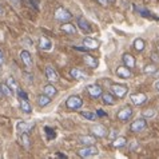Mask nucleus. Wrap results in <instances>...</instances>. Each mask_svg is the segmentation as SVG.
<instances>
[{"mask_svg":"<svg viewBox=\"0 0 159 159\" xmlns=\"http://www.w3.org/2000/svg\"><path fill=\"white\" fill-rule=\"evenodd\" d=\"M83 106V99L79 95H72L66 100V107L68 110H79Z\"/></svg>","mask_w":159,"mask_h":159,"instance_id":"1","label":"nucleus"},{"mask_svg":"<svg viewBox=\"0 0 159 159\" xmlns=\"http://www.w3.org/2000/svg\"><path fill=\"white\" fill-rule=\"evenodd\" d=\"M98 154H99V150L96 148L94 144L92 146H84V147L78 151V155L80 158H91V157L98 155Z\"/></svg>","mask_w":159,"mask_h":159,"instance_id":"2","label":"nucleus"},{"mask_svg":"<svg viewBox=\"0 0 159 159\" xmlns=\"http://www.w3.org/2000/svg\"><path fill=\"white\" fill-rule=\"evenodd\" d=\"M71 17H72L71 12H70L68 10H66V8H63V7L58 8L56 12H55V19L59 20V21H63V23H64V21L71 20Z\"/></svg>","mask_w":159,"mask_h":159,"instance_id":"3","label":"nucleus"},{"mask_svg":"<svg viewBox=\"0 0 159 159\" xmlns=\"http://www.w3.org/2000/svg\"><path fill=\"white\" fill-rule=\"evenodd\" d=\"M146 127H147V122H146V119L139 118V119H136V120H134L131 123L130 130L132 132H140V131H143Z\"/></svg>","mask_w":159,"mask_h":159,"instance_id":"4","label":"nucleus"},{"mask_svg":"<svg viewBox=\"0 0 159 159\" xmlns=\"http://www.w3.org/2000/svg\"><path fill=\"white\" fill-rule=\"evenodd\" d=\"M131 116H132V108L130 107V106L123 107L122 110H119V111L116 112V118L119 119V120H122V122H127Z\"/></svg>","mask_w":159,"mask_h":159,"instance_id":"5","label":"nucleus"},{"mask_svg":"<svg viewBox=\"0 0 159 159\" xmlns=\"http://www.w3.org/2000/svg\"><path fill=\"white\" fill-rule=\"evenodd\" d=\"M111 91L116 98H123L127 92H129V87L125 84H112L111 86Z\"/></svg>","mask_w":159,"mask_h":159,"instance_id":"6","label":"nucleus"},{"mask_svg":"<svg viewBox=\"0 0 159 159\" xmlns=\"http://www.w3.org/2000/svg\"><path fill=\"white\" fill-rule=\"evenodd\" d=\"M20 59H21L23 64H24L27 68H31V67H32L34 60H32V56H31V52H28L27 50L20 51Z\"/></svg>","mask_w":159,"mask_h":159,"instance_id":"7","label":"nucleus"},{"mask_svg":"<svg viewBox=\"0 0 159 159\" xmlns=\"http://www.w3.org/2000/svg\"><path fill=\"white\" fill-rule=\"evenodd\" d=\"M116 75L122 79H130L132 76V72H131V68H129L127 66H120V67L116 68Z\"/></svg>","mask_w":159,"mask_h":159,"instance_id":"8","label":"nucleus"},{"mask_svg":"<svg viewBox=\"0 0 159 159\" xmlns=\"http://www.w3.org/2000/svg\"><path fill=\"white\" fill-rule=\"evenodd\" d=\"M87 92L90 94L91 98H94V99H96V98H99V96L103 95V92H102V88L98 84H90V86L87 87Z\"/></svg>","mask_w":159,"mask_h":159,"instance_id":"9","label":"nucleus"},{"mask_svg":"<svg viewBox=\"0 0 159 159\" xmlns=\"http://www.w3.org/2000/svg\"><path fill=\"white\" fill-rule=\"evenodd\" d=\"M16 129L20 132H31L35 129V123L34 122H19L16 125Z\"/></svg>","mask_w":159,"mask_h":159,"instance_id":"10","label":"nucleus"},{"mask_svg":"<svg viewBox=\"0 0 159 159\" xmlns=\"http://www.w3.org/2000/svg\"><path fill=\"white\" fill-rule=\"evenodd\" d=\"M76 23H78V25H79V28H80L83 32H86V34H90V32H92V28H91V25L88 24V21L84 19L83 16H79L78 17V20H76Z\"/></svg>","mask_w":159,"mask_h":159,"instance_id":"11","label":"nucleus"},{"mask_svg":"<svg viewBox=\"0 0 159 159\" xmlns=\"http://www.w3.org/2000/svg\"><path fill=\"white\" fill-rule=\"evenodd\" d=\"M46 76H47V79H48V80H50L51 83H55V82L59 80L58 72H56L55 68H52L51 66H47V67H46Z\"/></svg>","mask_w":159,"mask_h":159,"instance_id":"12","label":"nucleus"},{"mask_svg":"<svg viewBox=\"0 0 159 159\" xmlns=\"http://www.w3.org/2000/svg\"><path fill=\"white\" fill-rule=\"evenodd\" d=\"M91 132H92V135L98 136V138H103V136L107 135V130L102 125H95L94 127H91Z\"/></svg>","mask_w":159,"mask_h":159,"instance_id":"13","label":"nucleus"},{"mask_svg":"<svg viewBox=\"0 0 159 159\" xmlns=\"http://www.w3.org/2000/svg\"><path fill=\"white\" fill-rule=\"evenodd\" d=\"M83 60H84V63L90 68H96V67H98V64H99L98 59H95V56H92L90 54H84V55H83Z\"/></svg>","mask_w":159,"mask_h":159,"instance_id":"14","label":"nucleus"},{"mask_svg":"<svg viewBox=\"0 0 159 159\" xmlns=\"http://www.w3.org/2000/svg\"><path fill=\"white\" fill-rule=\"evenodd\" d=\"M146 100H147V96H146L143 92H138V94H132V95H131V102H132V103H134L135 106L143 104Z\"/></svg>","mask_w":159,"mask_h":159,"instance_id":"15","label":"nucleus"},{"mask_svg":"<svg viewBox=\"0 0 159 159\" xmlns=\"http://www.w3.org/2000/svg\"><path fill=\"white\" fill-rule=\"evenodd\" d=\"M83 44H84V47L87 50H96L99 47V40H96L94 38H84Z\"/></svg>","mask_w":159,"mask_h":159,"instance_id":"16","label":"nucleus"},{"mask_svg":"<svg viewBox=\"0 0 159 159\" xmlns=\"http://www.w3.org/2000/svg\"><path fill=\"white\" fill-rule=\"evenodd\" d=\"M102 100H103V103L106 106H114L116 103V96L112 95V94H108V92H106V94L102 95Z\"/></svg>","mask_w":159,"mask_h":159,"instance_id":"17","label":"nucleus"},{"mask_svg":"<svg viewBox=\"0 0 159 159\" xmlns=\"http://www.w3.org/2000/svg\"><path fill=\"white\" fill-rule=\"evenodd\" d=\"M19 104H20V110H21V111H23L24 114H31V112H32V107H31L28 99L19 98Z\"/></svg>","mask_w":159,"mask_h":159,"instance_id":"18","label":"nucleus"},{"mask_svg":"<svg viewBox=\"0 0 159 159\" xmlns=\"http://www.w3.org/2000/svg\"><path fill=\"white\" fill-rule=\"evenodd\" d=\"M122 60H123V64L127 66L129 68H134L135 67V59L131 54H123L122 56Z\"/></svg>","mask_w":159,"mask_h":159,"instance_id":"19","label":"nucleus"},{"mask_svg":"<svg viewBox=\"0 0 159 159\" xmlns=\"http://www.w3.org/2000/svg\"><path fill=\"white\" fill-rule=\"evenodd\" d=\"M70 75H71L74 79H76V80H84V79H87V74L80 71L79 68H72L71 71H70Z\"/></svg>","mask_w":159,"mask_h":159,"instance_id":"20","label":"nucleus"},{"mask_svg":"<svg viewBox=\"0 0 159 159\" xmlns=\"http://www.w3.org/2000/svg\"><path fill=\"white\" fill-rule=\"evenodd\" d=\"M39 47L44 51H48V50L52 48V43H51L50 39H47L46 36H42L40 39H39Z\"/></svg>","mask_w":159,"mask_h":159,"instance_id":"21","label":"nucleus"},{"mask_svg":"<svg viewBox=\"0 0 159 159\" xmlns=\"http://www.w3.org/2000/svg\"><path fill=\"white\" fill-rule=\"evenodd\" d=\"M20 143H21V146H23L25 150H30L31 148V139H30L28 132H21V135H20Z\"/></svg>","mask_w":159,"mask_h":159,"instance_id":"22","label":"nucleus"},{"mask_svg":"<svg viewBox=\"0 0 159 159\" xmlns=\"http://www.w3.org/2000/svg\"><path fill=\"white\" fill-rule=\"evenodd\" d=\"M61 31L63 32H66L67 35H75L76 34V27L72 24V23H64V24H61Z\"/></svg>","mask_w":159,"mask_h":159,"instance_id":"23","label":"nucleus"},{"mask_svg":"<svg viewBox=\"0 0 159 159\" xmlns=\"http://www.w3.org/2000/svg\"><path fill=\"white\" fill-rule=\"evenodd\" d=\"M79 143L80 144H84V146H92L95 144V138L94 136H90V135H84V136H79Z\"/></svg>","mask_w":159,"mask_h":159,"instance_id":"24","label":"nucleus"},{"mask_svg":"<svg viewBox=\"0 0 159 159\" xmlns=\"http://www.w3.org/2000/svg\"><path fill=\"white\" fill-rule=\"evenodd\" d=\"M134 10L138 12V14L142 15L143 17H150V19H155V16H154L150 11L146 10V8H143V7H139V6H136V4H134Z\"/></svg>","mask_w":159,"mask_h":159,"instance_id":"25","label":"nucleus"},{"mask_svg":"<svg viewBox=\"0 0 159 159\" xmlns=\"http://www.w3.org/2000/svg\"><path fill=\"white\" fill-rule=\"evenodd\" d=\"M36 102H38V104L40 106V107H46V106H48V104L51 103V96H48L46 94L39 95L38 98H36Z\"/></svg>","mask_w":159,"mask_h":159,"instance_id":"26","label":"nucleus"},{"mask_svg":"<svg viewBox=\"0 0 159 159\" xmlns=\"http://www.w3.org/2000/svg\"><path fill=\"white\" fill-rule=\"evenodd\" d=\"M43 92L46 95H48V96H55L56 94H58V90L54 87V84L52 83H50V84H47V86H44V88H43Z\"/></svg>","mask_w":159,"mask_h":159,"instance_id":"27","label":"nucleus"},{"mask_svg":"<svg viewBox=\"0 0 159 159\" xmlns=\"http://www.w3.org/2000/svg\"><path fill=\"white\" fill-rule=\"evenodd\" d=\"M144 47H146V43H144L143 39L138 38V39H135V40H134V48L138 52H142L144 50Z\"/></svg>","mask_w":159,"mask_h":159,"instance_id":"28","label":"nucleus"},{"mask_svg":"<svg viewBox=\"0 0 159 159\" xmlns=\"http://www.w3.org/2000/svg\"><path fill=\"white\" fill-rule=\"evenodd\" d=\"M0 86H2V91H3V95L4 96H8V98H10V96L14 95V90H12V88L8 86L7 83H2Z\"/></svg>","mask_w":159,"mask_h":159,"instance_id":"29","label":"nucleus"},{"mask_svg":"<svg viewBox=\"0 0 159 159\" xmlns=\"http://www.w3.org/2000/svg\"><path fill=\"white\" fill-rule=\"evenodd\" d=\"M126 138H123V136H119V138H115L114 139V142H112V146L114 147H116V148H120L123 147V146H126Z\"/></svg>","mask_w":159,"mask_h":159,"instance_id":"30","label":"nucleus"},{"mask_svg":"<svg viewBox=\"0 0 159 159\" xmlns=\"http://www.w3.org/2000/svg\"><path fill=\"white\" fill-rule=\"evenodd\" d=\"M80 115H82L83 118H86L87 120H95L96 116H98L95 112H90V111H82Z\"/></svg>","mask_w":159,"mask_h":159,"instance_id":"31","label":"nucleus"},{"mask_svg":"<svg viewBox=\"0 0 159 159\" xmlns=\"http://www.w3.org/2000/svg\"><path fill=\"white\" fill-rule=\"evenodd\" d=\"M44 132L47 134V139H54L55 136H56L55 130H54V129H51V127H48V126L44 127Z\"/></svg>","mask_w":159,"mask_h":159,"instance_id":"32","label":"nucleus"},{"mask_svg":"<svg viewBox=\"0 0 159 159\" xmlns=\"http://www.w3.org/2000/svg\"><path fill=\"white\" fill-rule=\"evenodd\" d=\"M143 71H144V74H154V72L158 71V67H157L155 64H147L144 67Z\"/></svg>","mask_w":159,"mask_h":159,"instance_id":"33","label":"nucleus"},{"mask_svg":"<svg viewBox=\"0 0 159 159\" xmlns=\"http://www.w3.org/2000/svg\"><path fill=\"white\" fill-rule=\"evenodd\" d=\"M7 84L10 86L12 90L14 91H16L17 90V84H16V82H15V79L12 78V76H10V78H7Z\"/></svg>","mask_w":159,"mask_h":159,"instance_id":"34","label":"nucleus"},{"mask_svg":"<svg viewBox=\"0 0 159 159\" xmlns=\"http://www.w3.org/2000/svg\"><path fill=\"white\" fill-rule=\"evenodd\" d=\"M154 115H155V111H154V110H146V111H143L144 118H152Z\"/></svg>","mask_w":159,"mask_h":159,"instance_id":"35","label":"nucleus"},{"mask_svg":"<svg viewBox=\"0 0 159 159\" xmlns=\"http://www.w3.org/2000/svg\"><path fill=\"white\" fill-rule=\"evenodd\" d=\"M17 96H19V98H23V99H28V95L25 94L23 90H17Z\"/></svg>","mask_w":159,"mask_h":159,"instance_id":"36","label":"nucleus"},{"mask_svg":"<svg viewBox=\"0 0 159 159\" xmlns=\"http://www.w3.org/2000/svg\"><path fill=\"white\" fill-rule=\"evenodd\" d=\"M24 79H25V80H27L28 83H32V82H34V76H32V74L30 75L28 72H25V74H24Z\"/></svg>","mask_w":159,"mask_h":159,"instance_id":"37","label":"nucleus"},{"mask_svg":"<svg viewBox=\"0 0 159 159\" xmlns=\"http://www.w3.org/2000/svg\"><path fill=\"white\" fill-rule=\"evenodd\" d=\"M151 60L155 61V63H158V61H159V54H158V52H152V54H151Z\"/></svg>","mask_w":159,"mask_h":159,"instance_id":"38","label":"nucleus"},{"mask_svg":"<svg viewBox=\"0 0 159 159\" xmlns=\"http://www.w3.org/2000/svg\"><path fill=\"white\" fill-rule=\"evenodd\" d=\"M4 64V54H3V51L0 50V67Z\"/></svg>","mask_w":159,"mask_h":159,"instance_id":"39","label":"nucleus"},{"mask_svg":"<svg viewBox=\"0 0 159 159\" xmlns=\"http://www.w3.org/2000/svg\"><path fill=\"white\" fill-rule=\"evenodd\" d=\"M112 132H111V135H110V136H111V138L112 139H115V135H118V131L116 130H111Z\"/></svg>","mask_w":159,"mask_h":159,"instance_id":"40","label":"nucleus"},{"mask_svg":"<svg viewBox=\"0 0 159 159\" xmlns=\"http://www.w3.org/2000/svg\"><path fill=\"white\" fill-rule=\"evenodd\" d=\"M98 115H100V116H107V114L103 112L102 110H98Z\"/></svg>","mask_w":159,"mask_h":159,"instance_id":"41","label":"nucleus"},{"mask_svg":"<svg viewBox=\"0 0 159 159\" xmlns=\"http://www.w3.org/2000/svg\"><path fill=\"white\" fill-rule=\"evenodd\" d=\"M98 2H99L100 4H103V6H106V4H108V3H107V0H98Z\"/></svg>","mask_w":159,"mask_h":159,"instance_id":"42","label":"nucleus"},{"mask_svg":"<svg viewBox=\"0 0 159 159\" xmlns=\"http://www.w3.org/2000/svg\"><path fill=\"white\" fill-rule=\"evenodd\" d=\"M0 15H4V8L2 7V4H0Z\"/></svg>","mask_w":159,"mask_h":159,"instance_id":"43","label":"nucleus"},{"mask_svg":"<svg viewBox=\"0 0 159 159\" xmlns=\"http://www.w3.org/2000/svg\"><path fill=\"white\" fill-rule=\"evenodd\" d=\"M155 90L159 92V82H157V83H155Z\"/></svg>","mask_w":159,"mask_h":159,"instance_id":"44","label":"nucleus"},{"mask_svg":"<svg viewBox=\"0 0 159 159\" xmlns=\"http://www.w3.org/2000/svg\"><path fill=\"white\" fill-rule=\"evenodd\" d=\"M3 96H4V95H3V91H2V86H0V99H2Z\"/></svg>","mask_w":159,"mask_h":159,"instance_id":"45","label":"nucleus"},{"mask_svg":"<svg viewBox=\"0 0 159 159\" xmlns=\"http://www.w3.org/2000/svg\"><path fill=\"white\" fill-rule=\"evenodd\" d=\"M114 2H115V0H107V3L110 4V3H114Z\"/></svg>","mask_w":159,"mask_h":159,"instance_id":"46","label":"nucleus"}]
</instances>
